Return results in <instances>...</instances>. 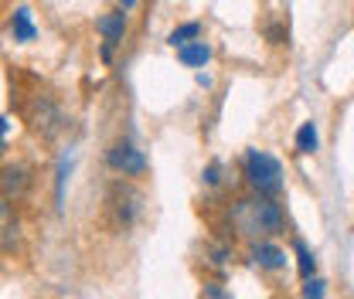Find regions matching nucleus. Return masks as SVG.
Returning a JSON list of instances; mask_svg holds the SVG:
<instances>
[{
	"label": "nucleus",
	"mask_w": 354,
	"mask_h": 299,
	"mask_svg": "<svg viewBox=\"0 0 354 299\" xmlns=\"http://www.w3.org/2000/svg\"><path fill=\"white\" fill-rule=\"evenodd\" d=\"M304 299H324V282H320V279H307Z\"/></svg>",
	"instance_id": "dca6fc26"
},
{
	"label": "nucleus",
	"mask_w": 354,
	"mask_h": 299,
	"mask_svg": "<svg viewBox=\"0 0 354 299\" xmlns=\"http://www.w3.org/2000/svg\"><path fill=\"white\" fill-rule=\"evenodd\" d=\"M297 262H300V276H304V279H313V255L307 252L304 242H297Z\"/></svg>",
	"instance_id": "4468645a"
},
{
	"label": "nucleus",
	"mask_w": 354,
	"mask_h": 299,
	"mask_svg": "<svg viewBox=\"0 0 354 299\" xmlns=\"http://www.w3.org/2000/svg\"><path fill=\"white\" fill-rule=\"evenodd\" d=\"M297 150L300 153H313L317 150V129H313V123L300 126V133H297Z\"/></svg>",
	"instance_id": "ddd939ff"
},
{
	"label": "nucleus",
	"mask_w": 354,
	"mask_h": 299,
	"mask_svg": "<svg viewBox=\"0 0 354 299\" xmlns=\"http://www.w3.org/2000/svg\"><path fill=\"white\" fill-rule=\"evenodd\" d=\"M14 235H17V221H14V214H10V204L0 197V245H10Z\"/></svg>",
	"instance_id": "9b49d317"
},
{
	"label": "nucleus",
	"mask_w": 354,
	"mask_h": 299,
	"mask_svg": "<svg viewBox=\"0 0 354 299\" xmlns=\"http://www.w3.org/2000/svg\"><path fill=\"white\" fill-rule=\"evenodd\" d=\"M28 123H31V129H38L44 136H51L58 129V109L51 106V99H44V95L35 99V109H28Z\"/></svg>",
	"instance_id": "423d86ee"
},
{
	"label": "nucleus",
	"mask_w": 354,
	"mask_h": 299,
	"mask_svg": "<svg viewBox=\"0 0 354 299\" xmlns=\"http://www.w3.org/2000/svg\"><path fill=\"white\" fill-rule=\"evenodd\" d=\"M205 180H208V184H218V167H215V164L208 167V173H205Z\"/></svg>",
	"instance_id": "f3484780"
},
{
	"label": "nucleus",
	"mask_w": 354,
	"mask_h": 299,
	"mask_svg": "<svg viewBox=\"0 0 354 299\" xmlns=\"http://www.w3.org/2000/svg\"><path fill=\"white\" fill-rule=\"evenodd\" d=\"M177 58H180L187 68H201V65H208L212 48L205 41H191V44H184V48H177Z\"/></svg>",
	"instance_id": "1a4fd4ad"
},
{
	"label": "nucleus",
	"mask_w": 354,
	"mask_h": 299,
	"mask_svg": "<svg viewBox=\"0 0 354 299\" xmlns=\"http://www.w3.org/2000/svg\"><path fill=\"white\" fill-rule=\"evenodd\" d=\"M242 171H245L249 187L263 197H276L283 191V167H279L276 157H269L263 150H249L245 160H242Z\"/></svg>",
	"instance_id": "f03ea898"
},
{
	"label": "nucleus",
	"mask_w": 354,
	"mask_h": 299,
	"mask_svg": "<svg viewBox=\"0 0 354 299\" xmlns=\"http://www.w3.org/2000/svg\"><path fill=\"white\" fill-rule=\"evenodd\" d=\"M10 28H14V38L17 41H35V24H31V10L28 7H21L17 14H14V21H10Z\"/></svg>",
	"instance_id": "9d476101"
},
{
	"label": "nucleus",
	"mask_w": 354,
	"mask_h": 299,
	"mask_svg": "<svg viewBox=\"0 0 354 299\" xmlns=\"http://www.w3.org/2000/svg\"><path fill=\"white\" fill-rule=\"evenodd\" d=\"M228 221L242 238H256V242H269L272 235L283 231V211L272 197L252 194V197H239L228 208Z\"/></svg>",
	"instance_id": "f257e3e1"
},
{
	"label": "nucleus",
	"mask_w": 354,
	"mask_h": 299,
	"mask_svg": "<svg viewBox=\"0 0 354 299\" xmlns=\"http://www.w3.org/2000/svg\"><path fill=\"white\" fill-rule=\"evenodd\" d=\"M3 133H7V119L0 116V153H3Z\"/></svg>",
	"instance_id": "a211bd4d"
},
{
	"label": "nucleus",
	"mask_w": 354,
	"mask_h": 299,
	"mask_svg": "<svg viewBox=\"0 0 354 299\" xmlns=\"http://www.w3.org/2000/svg\"><path fill=\"white\" fill-rule=\"evenodd\" d=\"M31 171H28V164H7L3 171H0V197L3 201H24L28 197V191H31Z\"/></svg>",
	"instance_id": "39448f33"
},
{
	"label": "nucleus",
	"mask_w": 354,
	"mask_h": 299,
	"mask_svg": "<svg viewBox=\"0 0 354 299\" xmlns=\"http://www.w3.org/2000/svg\"><path fill=\"white\" fill-rule=\"evenodd\" d=\"M252 258H256V265H259V269H269V272L286 265L283 249H276L272 242H256V245H252Z\"/></svg>",
	"instance_id": "6e6552de"
},
{
	"label": "nucleus",
	"mask_w": 354,
	"mask_h": 299,
	"mask_svg": "<svg viewBox=\"0 0 354 299\" xmlns=\"http://www.w3.org/2000/svg\"><path fill=\"white\" fill-rule=\"evenodd\" d=\"M65 177H68V160H62V167H58V187H55V201L62 204V197H65Z\"/></svg>",
	"instance_id": "2eb2a0df"
},
{
	"label": "nucleus",
	"mask_w": 354,
	"mask_h": 299,
	"mask_svg": "<svg viewBox=\"0 0 354 299\" xmlns=\"http://www.w3.org/2000/svg\"><path fill=\"white\" fill-rule=\"evenodd\" d=\"M198 35H201V24H198V21H191V24H180V28H174L167 41L174 44V48H184V44H191V41H194Z\"/></svg>",
	"instance_id": "f8f14e48"
},
{
	"label": "nucleus",
	"mask_w": 354,
	"mask_h": 299,
	"mask_svg": "<svg viewBox=\"0 0 354 299\" xmlns=\"http://www.w3.org/2000/svg\"><path fill=\"white\" fill-rule=\"evenodd\" d=\"M106 164H109L116 173H123V177H140V173H147V157H143V150L133 146L130 139H116V143L109 146V153H106Z\"/></svg>",
	"instance_id": "20e7f679"
},
{
	"label": "nucleus",
	"mask_w": 354,
	"mask_h": 299,
	"mask_svg": "<svg viewBox=\"0 0 354 299\" xmlns=\"http://www.w3.org/2000/svg\"><path fill=\"white\" fill-rule=\"evenodd\" d=\"M123 3V10H130V7H136V0H120Z\"/></svg>",
	"instance_id": "6ab92c4d"
},
{
	"label": "nucleus",
	"mask_w": 354,
	"mask_h": 299,
	"mask_svg": "<svg viewBox=\"0 0 354 299\" xmlns=\"http://www.w3.org/2000/svg\"><path fill=\"white\" fill-rule=\"evenodd\" d=\"M95 31L106 38V44L113 48V44L123 41V35H127V14L123 10H113V14H102L99 21H95Z\"/></svg>",
	"instance_id": "0eeeda50"
},
{
	"label": "nucleus",
	"mask_w": 354,
	"mask_h": 299,
	"mask_svg": "<svg viewBox=\"0 0 354 299\" xmlns=\"http://www.w3.org/2000/svg\"><path fill=\"white\" fill-rule=\"evenodd\" d=\"M143 211V194L133 187V184H113L109 194H106V221L113 231H127L133 228V221Z\"/></svg>",
	"instance_id": "7ed1b4c3"
}]
</instances>
